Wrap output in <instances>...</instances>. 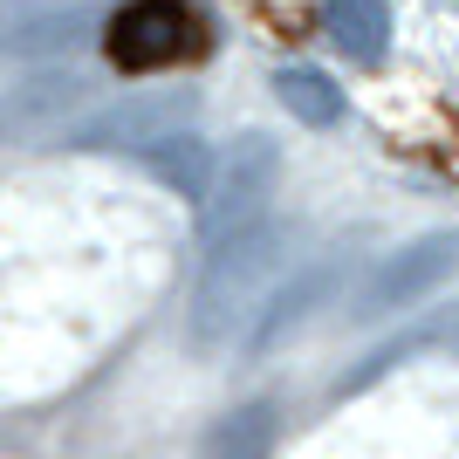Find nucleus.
<instances>
[{
  "mask_svg": "<svg viewBox=\"0 0 459 459\" xmlns=\"http://www.w3.org/2000/svg\"><path fill=\"white\" fill-rule=\"evenodd\" d=\"M192 48V14L178 0H131L110 14V62L124 69H158Z\"/></svg>",
  "mask_w": 459,
  "mask_h": 459,
  "instance_id": "5",
  "label": "nucleus"
},
{
  "mask_svg": "<svg viewBox=\"0 0 459 459\" xmlns=\"http://www.w3.org/2000/svg\"><path fill=\"white\" fill-rule=\"evenodd\" d=\"M274 178H281V152H274L268 131H247L220 152V178H212L206 206H199V261L240 247L254 233H268Z\"/></svg>",
  "mask_w": 459,
  "mask_h": 459,
  "instance_id": "1",
  "label": "nucleus"
},
{
  "mask_svg": "<svg viewBox=\"0 0 459 459\" xmlns=\"http://www.w3.org/2000/svg\"><path fill=\"white\" fill-rule=\"evenodd\" d=\"M323 281H329L323 268H316V274H295V281H288L281 295L268 302V316H261V336H268V329H281L288 316H295V308H308V302H316V295H323Z\"/></svg>",
  "mask_w": 459,
  "mask_h": 459,
  "instance_id": "11",
  "label": "nucleus"
},
{
  "mask_svg": "<svg viewBox=\"0 0 459 459\" xmlns=\"http://www.w3.org/2000/svg\"><path fill=\"white\" fill-rule=\"evenodd\" d=\"M268 432H274V411L261 398L254 404H240V411H227V419L212 425V459H261V446H268Z\"/></svg>",
  "mask_w": 459,
  "mask_h": 459,
  "instance_id": "10",
  "label": "nucleus"
},
{
  "mask_svg": "<svg viewBox=\"0 0 459 459\" xmlns=\"http://www.w3.org/2000/svg\"><path fill=\"white\" fill-rule=\"evenodd\" d=\"M7 7H14V14H21V7H41V0H7Z\"/></svg>",
  "mask_w": 459,
  "mask_h": 459,
  "instance_id": "12",
  "label": "nucleus"
},
{
  "mask_svg": "<svg viewBox=\"0 0 459 459\" xmlns=\"http://www.w3.org/2000/svg\"><path fill=\"white\" fill-rule=\"evenodd\" d=\"M274 96H281L288 117H302V124H316V131H329V124H343V90L323 76V69H274Z\"/></svg>",
  "mask_w": 459,
  "mask_h": 459,
  "instance_id": "9",
  "label": "nucleus"
},
{
  "mask_svg": "<svg viewBox=\"0 0 459 459\" xmlns=\"http://www.w3.org/2000/svg\"><path fill=\"white\" fill-rule=\"evenodd\" d=\"M137 165H144L165 192L199 199V206H206L212 178H220V152H212L199 131H172V137H158V144H144V152H137Z\"/></svg>",
  "mask_w": 459,
  "mask_h": 459,
  "instance_id": "7",
  "label": "nucleus"
},
{
  "mask_svg": "<svg viewBox=\"0 0 459 459\" xmlns=\"http://www.w3.org/2000/svg\"><path fill=\"white\" fill-rule=\"evenodd\" d=\"M90 117V76L28 69L0 90V144H62Z\"/></svg>",
  "mask_w": 459,
  "mask_h": 459,
  "instance_id": "3",
  "label": "nucleus"
},
{
  "mask_svg": "<svg viewBox=\"0 0 459 459\" xmlns=\"http://www.w3.org/2000/svg\"><path fill=\"white\" fill-rule=\"evenodd\" d=\"M453 268H459V233H425V240H404L391 261H377V268H370V281L357 288L350 316H384V308H411L419 295H432V288H439Z\"/></svg>",
  "mask_w": 459,
  "mask_h": 459,
  "instance_id": "4",
  "label": "nucleus"
},
{
  "mask_svg": "<svg viewBox=\"0 0 459 459\" xmlns=\"http://www.w3.org/2000/svg\"><path fill=\"white\" fill-rule=\"evenodd\" d=\"M323 21H329V41L350 62H384V48H391V0H329Z\"/></svg>",
  "mask_w": 459,
  "mask_h": 459,
  "instance_id": "8",
  "label": "nucleus"
},
{
  "mask_svg": "<svg viewBox=\"0 0 459 459\" xmlns=\"http://www.w3.org/2000/svg\"><path fill=\"white\" fill-rule=\"evenodd\" d=\"M192 117H199V90H186V82H172V90H131L117 103H96L62 144L69 152H131L137 158L158 137L192 131Z\"/></svg>",
  "mask_w": 459,
  "mask_h": 459,
  "instance_id": "2",
  "label": "nucleus"
},
{
  "mask_svg": "<svg viewBox=\"0 0 459 459\" xmlns=\"http://www.w3.org/2000/svg\"><path fill=\"white\" fill-rule=\"evenodd\" d=\"M90 7L76 0H56V7H21V14H0V62H41V56H62L90 35Z\"/></svg>",
  "mask_w": 459,
  "mask_h": 459,
  "instance_id": "6",
  "label": "nucleus"
}]
</instances>
